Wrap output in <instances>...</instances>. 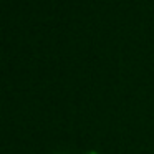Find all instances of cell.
Here are the masks:
<instances>
[{
  "mask_svg": "<svg viewBox=\"0 0 154 154\" xmlns=\"http://www.w3.org/2000/svg\"><path fill=\"white\" fill-rule=\"evenodd\" d=\"M85 154H100L98 151H88V152H85Z\"/></svg>",
  "mask_w": 154,
  "mask_h": 154,
  "instance_id": "6da1fadb",
  "label": "cell"
}]
</instances>
